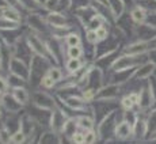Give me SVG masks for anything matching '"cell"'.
Masks as SVG:
<instances>
[{"instance_id":"19","label":"cell","mask_w":156,"mask_h":144,"mask_svg":"<svg viewBox=\"0 0 156 144\" xmlns=\"http://www.w3.org/2000/svg\"><path fill=\"white\" fill-rule=\"evenodd\" d=\"M128 15L130 16V19H132V22L134 23V26L143 25V23H145L149 18V15H148V13H147L145 8H144L143 5H140L139 3H136V2H133V5L130 7Z\"/></svg>"},{"instance_id":"36","label":"cell","mask_w":156,"mask_h":144,"mask_svg":"<svg viewBox=\"0 0 156 144\" xmlns=\"http://www.w3.org/2000/svg\"><path fill=\"white\" fill-rule=\"evenodd\" d=\"M133 2L139 3L140 5H143L147 10L148 15H155L156 14V0H133Z\"/></svg>"},{"instance_id":"44","label":"cell","mask_w":156,"mask_h":144,"mask_svg":"<svg viewBox=\"0 0 156 144\" xmlns=\"http://www.w3.org/2000/svg\"><path fill=\"white\" fill-rule=\"evenodd\" d=\"M151 42H152V45H154V46L156 48V37H155V38H154V40H152V41H151Z\"/></svg>"},{"instance_id":"15","label":"cell","mask_w":156,"mask_h":144,"mask_svg":"<svg viewBox=\"0 0 156 144\" xmlns=\"http://www.w3.org/2000/svg\"><path fill=\"white\" fill-rule=\"evenodd\" d=\"M147 137H148V127H147L145 114L139 112L136 120L133 121V136H132V140H134V142H145Z\"/></svg>"},{"instance_id":"47","label":"cell","mask_w":156,"mask_h":144,"mask_svg":"<svg viewBox=\"0 0 156 144\" xmlns=\"http://www.w3.org/2000/svg\"><path fill=\"white\" fill-rule=\"evenodd\" d=\"M155 74H156V72H155Z\"/></svg>"},{"instance_id":"6","label":"cell","mask_w":156,"mask_h":144,"mask_svg":"<svg viewBox=\"0 0 156 144\" xmlns=\"http://www.w3.org/2000/svg\"><path fill=\"white\" fill-rule=\"evenodd\" d=\"M25 40H26V42H27L31 53L37 55L38 57L45 59L49 63H53L52 57H50V53H49V48H48L46 38L41 37L40 34H37V33L29 30V31L25 33ZM53 64H55V63H53Z\"/></svg>"},{"instance_id":"24","label":"cell","mask_w":156,"mask_h":144,"mask_svg":"<svg viewBox=\"0 0 156 144\" xmlns=\"http://www.w3.org/2000/svg\"><path fill=\"white\" fill-rule=\"evenodd\" d=\"M62 140H64V137L61 135L48 128V129L40 132L37 143H62Z\"/></svg>"},{"instance_id":"28","label":"cell","mask_w":156,"mask_h":144,"mask_svg":"<svg viewBox=\"0 0 156 144\" xmlns=\"http://www.w3.org/2000/svg\"><path fill=\"white\" fill-rule=\"evenodd\" d=\"M118 106H119V109H121L122 112H133V110L137 109L136 102L132 99V97L129 95V92H126V94H124V95L119 97Z\"/></svg>"},{"instance_id":"31","label":"cell","mask_w":156,"mask_h":144,"mask_svg":"<svg viewBox=\"0 0 156 144\" xmlns=\"http://www.w3.org/2000/svg\"><path fill=\"white\" fill-rule=\"evenodd\" d=\"M26 142H29L27 133H26L22 128L16 127V129L12 131V133H11L10 143H12V144H22V143H26Z\"/></svg>"},{"instance_id":"9","label":"cell","mask_w":156,"mask_h":144,"mask_svg":"<svg viewBox=\"0 0 156 144\" xmlns=\"http://www.w3.org/2000/svg\"><path fill=\"white\" fill-rule=\"evenodd\" d=\"M139 95H140V101H139L137 110H139L140 113H147L148 110H151L152 107H154L155 101H156L154 91H152L148 80H145V82H143L141 85H140Z\"/></svg>"},{"instance_id":"14","label":"cell","mask_w":156,"mask_h":144,"mask_svg":"<svg viewBox=\"0 0 156 144\" xmlns=\"http://www.w3.org/2000/svg\"><path fill=\"white\" fill-rule=\"evenodd\" d=\"M155 72H156V63L152 61L151 59H148L144 63H141L136 70H133L132 79L136 80V82H145V80H148L149 77L155 74Z\"/></svg>"},{"instance_id":"11","label":"cell","mask_w":156,"mask_h":144,"mask_svg":"<svg viewBox=\"0 0 156 144\" xmlns=\"http://www.w3.org/2000/svg\"><path fill=\"white\" fill-rule=\"evenodd\" d=\"M132 136H133V122L122 114L121 120L117 122L115 129H114V140L115 142H128V140H132Z\"/></svg>"},{"instance_id":"1","label":"cell","mask_w":156,"mask_h":144,"mask_svg":"<svg viewBox=\"0 0 156 144\" xmlns=\"http://www.w3.org/2000/svg\"><path fill=\"white\" fill-rule=\"evenodd\" d=\"M122 114H124L122 110L118 112V107H113L112 110H109L106 114L98 120L95 129L99 136V142H115L114 140V129H115L117 122L121 120Z\"/></svg>"},{"instance_id":"27","label":"cell","mask_w":156,"mask_h":144,"mask_svg":"<svg viewBox=\"0 0 156 144\" xmlns=\"http://www.w3.org/2000/svg\"><path fill=\"white\" fill-rule=\"evenodd\" d=\"M64 42L67 46H76V45H83V37L79 30L72 29L68 31L64 37Z\"/></svg>"},{"instance_id":"18","label":"cell","mask_w":156,"mask_h":144,"mask_svg":"<svg viewBox=\"0 0 156 144\" xmlns=\"http://www.w3.org/2000/svg\"><path fill=\"white\" fill-rule=\"evenodd\" d=\"M10 91L12 92V95L16 98V101L19 102L23 106H29L30 102H31V92L29 91L26 83H20V85H14L11 86Z\"/></svg>"},{"instance_id":"29","label":"cell","mask_w":156,"mask_h":144,"mask_svg":"<svg viewBox=\"0 0 156 144\" xmlns=\"http://www.w3.org/2000/svg\"><path fill=\"white\" fill-rule=\"evenodd\" d=\"M46 74H49L57 83H61V82H64V80H67V75L64 74L62 68L60 67L58 64H50L46 70Z\"/></svg>"},{"instance_id":"20","label":"cell","mask_w":156,"mask_h":144,"mask_svg":"<svg viewBox=\"0 0 156 144\" xmlns=\"http://www.w3.org/2000/svg\"><path fill=\"white\" fill-rule=\"evenodd\" d=\"M109 3V13L112 15L114 23H117L126 14V2L125 0H107Z\"/></svg>"},{"instance_id":"39","label":"cell","mask_w":156,"mask_h":144,"mask_svg":"<svg viewBox=\"0 0 156 144\" xmlns=\"http://www.w3.org/2000/svg\"><path fill=\"white\" fill-rule=\"evenodd\" d=\"M99 142V136H98V132L97 129H88L84 131V143L87 144H92V143H97Z\"/></svg>"},{"instance_id":"38","label":"cell","mask_w":156,"mask_h":144,"mask_svg":"<svg viewBox=\"0 0 156 144\" xmlns=\"http://www.w3.org/2000/svg\"><path fill=\"white\" fill-rule=\"evenodd\" d=\"M11 133H12V131L10 129V127L5 122L2 124V127H0V143H10Z\"/></svg>"},{"instance_id":"26","label":"cell","mask_w":156,"mask_h":144,"mask_svg":"<svg viewBox=\"0 0 156 144\" xmlns=\"http://www.w3.org/2000/svg\"><path fill=\"white\" fill-rule=\"evenodd\" d=\"M145 114V120H147V127H148V137L147 140H151L152 137L156 136V107H152L151 110H148Z\"/></svg>"},{"instance_id":"3","label":"cell","mask_w":156,"mask_h":144,"mask_svg":"<svg viewBox=\"0 0 156 144\" xmlns=\"http://www.w3.org/2000/svg\"><path fill=\"white\" fill-rule=\"evenodd\" d=\"M57 101H58L60 105L65 107L67 110H71V112L76 113H91V105L88 103L84 98L82 97V94H75V92H56Z\"/></svg>"},{"instance_id":"5","label":"cell","mask_w":156,"mask_h":144,"mask_svg":"<svg viewBox=\"0 0 156 144\" xmlns=\"http://www.w3.org/2000/svg\"><path fill=\"white\" fill-rule=\"evenodd\" d=\"M7 74L16 77V79L22 80L26 85H29V80H30L29 61L19 57V56L14 55V53H11L10 59H8V63H7Z\"/></svg>"},{"instance_id":"35","label":"cell","mask_w":156,"mask_h":144,"mask_svg":"<svg viewBox=\"0 0 156 144\" xmlns=\"http://www.w3.org/2000/svg\"><path fill=\"white\" fill-rule=\"evenodd\" d=\"M20 27H22L20 25L8 22V20H4V19H0V31L2 33H14V31L20 30Z\"/></svg>"},{"instance_id":"42","label":"cell","mask_w":156,"mask_h":144,"mask_svg":"<svg viewBox=\"0 0 156 144\" xmlns=\"http://www.w3.org/2000/svg\"><path fill=\"white\" fill-rule=\"evenodd\" d=\"M148 83H149V86H151L152 91H154V95H155V98H156V74H154L151 77H149Z\"/></svg>"},{"instance_id":"12","label":"cell","mask_w":156,"mask_h":144,"mask_svg":"<svg viewBox=\"0 0 156 144\" xmlns=\"http://www.w3.org/2000/svg\"><path fill=\"white\" fill-rule=\"evenodd\" d=\"M154 45H152L151 41H147V40H139L136 38L134 41L129 42L126 45H124L121 52L124 53H129V55H137V56H144V55H148L152 49H154Z\"/></svg>"},{"instance_id":"34","label":"cell","mask_w":156,"mask_h":144,"mask_svg":"<svg viewBox=\"0 0 156 144\" xmlns=\"http://www.w3.org/2000/svg\"><path fill=\"white\" fill-rule=\"evenodd\" d=\"M95 31H97L98 41H99V44L106 42V41L109 40L110 34H112V30H110V26L109 25H101V26H98V27L95 29Z\"/></svg>"},{"instance_id":"2","label":"cell","mask_w":156,"mask_h":144,"mask_svg":"<svg viewBox=\"0 0 156 144\" xmlns=\"http://www.w3.org/2000/svg\"><path fill=\"white\" fill-rule=\"evenodd\" d=\"M148 55L137 56V55H129V53L121 52L118 56H114L113 60L109 63L107 71L109 72H128L133 71L139 67L141 63L148 60Z\"/></svg>"},{"instance_id":"13","label":"cell","mask_w":156,"mask_h":144,"mask_svg":"<svg viewBox=\"0 0 156 144\" xmlns=\"http://www.w3.org/2000/svg\"><path fill=\"white\" fill-rule=\"evenodd\" d=\"M0 106L3 107V110L8 116H16L19 113H22V110L25 109V106L16 101V98L14 97L11 91L5 92V94H3L0 97Z\"/></svg>"},{"instance_id":"40","label":"cell","mask_w":156,"mask_h":144,"mask_svg":"<svg viewBox=\"0 0 156 144\" xmlns=\"http://www.w3.org/2000/svg\"><path fill=\"white\" fill-rule=\"evenodd\" d=\"M68 142L75 143V144H83V143H84V131L77 129V131L75 132V133L69 137V139H68Z\"/></svg>"},{"instance_id":"46","label":"cell","mask_w":156,"mask_h":144,"mask_svg":"<svg viewBox=\"0 0 156 144\" xmlns=\"http://www.w3.org/2000/svg\"><path fill=\"white\" fill-rule=\"evenodd\" d=\"M154 107H156V101H155V105H154Z\"/></svg>"},{"instance_id":"4","label":"cell","mask_w":156,"mask_h":144,"mask_svg":"<svg viewBox=\"0 0 156 144\" xmlns=\"http://www.w3.org/2000/svg\"><path fill=\"white\" fill-rule=\"evenodd\" d=\"M34 109L40 112L50 113L58 105L56 94H50L49 90L45 88H34L31 91V102H30Z\"/></svg>"},{"instance_id":"25","label":"cell","mask_w":156,"mask_h":144,"mask_svg":"<svg viewBox=\"0 0 156 144\" xmlns=\"http://www.w3.org/2000/svg\"><path fill=\"white\" fill-rule=\"evenodd\" d=\"M92 0H68V11H73L75 14H82L90 10L92 5Z\"/></svg>"},{"instance_id":"8","label":"cell","mask_w":156,"mask_h":144,"mask_svg":"<svg viewBox=\"0 0 156 144\" xmlns=\"http://www.w3.org/2000/svg\"><path fill=\"white\" fill-rule=\"evenodd\" d=\"M124 86L115 82H106L97 91L95 102H117L122 95Z\"/></svg>"},{"instance_id":"33","label":"cell","mask_w":156,"mask_h":144,"mask_svg":"<svg viewBox=\"0 0 156 144\" xmlns=\"http://www.w3.org/2000/svg\"><path fill=\"white\" fill-rule=\"evenodd\" d=\"M44 3V11H55V10H62L65 11V7L62 4V0H42Z\"/></svg>"},{"instance_id":"41","label":"cell","mask_w":156,"mask_h":144,"mask_svg":"<svg viewBox=\"0 0 156 144\" xmlns=\"http://www.w3.org/2000/svg\"><path fill=\"white\" fill-rule=\"evenodd\" d=\"M10 88H11V85H10V80H8V76L5 77L0 74V97L10 91Z\"/></svg>"},{"instance_id":"23","label":"cell","mask_w":156,"mask_h":144,"mask_svg":"<svg viewBox=\"0 0 156 144\" xmlns=\"http://www.w3.org/2000/svg\"><path fill=\"white\" fill-rule=\"evenodd\" d=\"M79 129V125H77V120H76V114L75 116H68V118L65 120L64 127L61 129V136L65 140H68L72 135Z\"/></svg>"},{"instance_id":"17","label":"cell","mask_w":156,"mask_h":144,"mask_svg":"<svg viewBox=\"0 0 156 144\" xmlns=\"http://www.w3.org/2000/svg\"><path fill=\"white\" fill-rule=\"evenodd\" d=\"M88 63L90 61L86 57L67 59L64 61V70H65V75H67V79H72V77H75L77 74H80Z\"/></svg>"},{"instance_id":"37","label":"cell","mask_w":156,"mask_h":144,"mask_svg":"<svg viewBox=\"0 0 156 144\" xmlns=\"http://www.w3.org/2000/svg\"><path fill=\"white\" fill-rule=\"evenodd\" d=\"M82 94V97L88 102V103H94L95 102V97H97V90L91 88V87H86L82 91H79Z\"/></svg>"},{"instance_id":"22","label":"cell","mask_w":156,"mask_h":144,"mask_svg":"<svg viewBox=\"0 0 156 144\" xmlns=\"http://www.w3.org/2000/svg\"><path fill=\"white\" fill-rule=\"evenodd\" d=\"M16 5L22 11L26 13H37V11H44V3L42 0H15Z\"/></svg>"},{"instance_id":"32","label":"cell","mask_w":156,"mask_h":144,"mask_svg":"<svg viewBox=\"0 0 156 144\" xmlns=\"http://www.w3.org/2000/svg\"><path fill=\"white\" fill-rule=\"evenodd\" d=\"M57 85H58V83H57L49 74H46V72H45V74L42 75V77H41L38 87H41V88H45V90H49V91H50V90H53V91H55Z\"/></svg>"},{"instance_id":"7","label":"cell","mask_w":156,"mask_h":144,"mask_svg":"<svg viewBox=\"0 0 156 144\" xmlns=\"http://www.w3.org/2000/svg\"><path fill=\"white\" fill-rule=\"evenodd\" d=\"M25 23L29 27V30L40 34L44 38H50L53 34V30L48 23L45 15L41 14V11L37 13H29L27 16L25 18Z\"/></svg>"},{"instance_id":"16","label":"cell","mask_w":156,"mask_h":144,"mask_svg":"<svg viewBox=\"0 0 156 144\" xmlns=\"http://www.w3.org/2000/svg\"><path fill=\"white\" fill-rule=\"evenodd\" d=\"M0 19L8 20V22L16 23V25H20V26L25 22V18L22 15V10L18 5H14V4L4 5L0 10Z\"/></svg>"},{"instance_id":"30","label":"cell","mask_w":156,"mask_h":144,"mask_svg":"<svg viewBox=\"0 0 156 144\" xmlns=\"http://www.w3.org/2000/svg\"><path fill=\"white\" fill-rule=\"evenodd\" d=\"M84 48L83 45H76V46H67L65 50V60L67 59H83L84 57Z\"/></svg>"},{"instance_id":"45","label":"cell","mask_w":156,"mask_h":144,"mask_svg":"<svg viewBox=\"0 0 156 144\" xmlns=\"http://www.w3.org/2000/svg\"><path fill=\"white\" fill-rule=\"evenodd\" d=\"M2 117H3V107L0 106V118H2Z\"/></svg>"},{"instance_id":"10","label":"cell","mask_w":156,"mask_h":144,"mask_svg":"<svg viewBox=\"0 0 156 144\" xmlns=\"http://www.w3.org/2000/svg\"><path fill=\"white\" fill-rule=\"evenodd\" d=\"M67 118H68V113L65 112V107L58 103L49 113V117H48V128H50L52 131L61 135V129L64 127V122Z\"/></svg>"},{"instance_id":"21","label":"cell","mask_w":156,"mask_h":144,"mask_svg":"<svg viewBox=\"0 0 156 144\" xmlns=\"http://www.w3.org/2000/svg\"><path fill=\"white\" fill-rule=\"evenodd\" d=\"M76 120L79 129L82 131L94 129L97 127V118L94 117L92 113H79V114H76Z\"/></svg>"},{"instance_id":"43","label":"cell","mask_w":156,"mask_h":144,"mask_svg":"<svg viewBox=\"0 0 156 144\" xmlns=\"http://www.w3.org/2000/svg\"><path fill=\"white\" fill-rule=\"evenodd\" d=\"M92 2H94L95 4L102 5V7H105V8H107V10H109V3H107V0H92Z\"/></svg>"}]
</instances>
